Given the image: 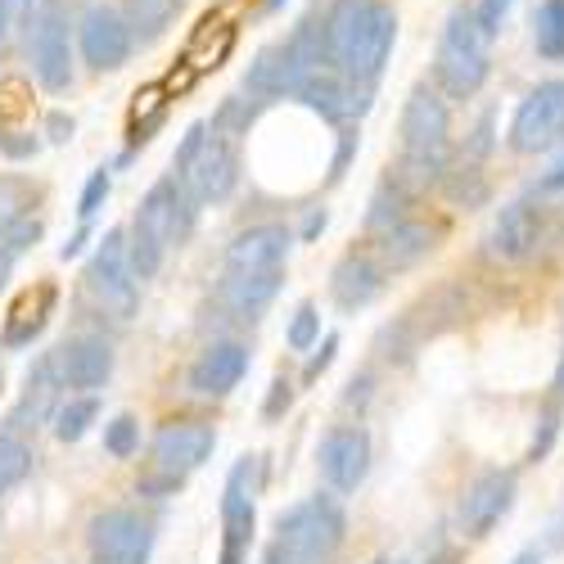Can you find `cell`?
<instances>
[{"label":"cell","mask_w":564,"mask_h":564,"mask_svg":"<svg viewBox=\"0 0 564 564\" xmlns=\"http://www.w3.org/2000/svg\"><path fill=\"white\" fill-rule=\"evenodd\" d=\"M510 6H514V0H479V23L492 32V41L501 36V28H506V19H510Z\"/></svg>","instance_id":"obj_35"},{"label":"cell","mask_w":564,"mask_h":564,"mask_svg":"<svg viewBox=\"0 0 564 564\" xmlns=\"http://www.w3.org/2000/svg\"><path fill=\"white\" fill-rule=\"evenodd\" d=\"M510 564H542V555H538V551H520V555H514Z\"/></svg>","instance_id":"obj_48"},{"label":"cell","mask_w":564,"mask_h":564,"mask_svg":"<svg viewBox=\"0 0 564 564\" xmlns=\"http://www.w3.org/2000/svg\"><path fill=\"white\" fill-rule=\"evenodd\" d=\"M316 230H325V213H312V217H307V226H303V235H307V240H312Z\"/></svg>","instance_id":"obj_44"},{"label":"cell","mask_w":564,"mask_h":564,"mask_svg":"<svg viewBox=\"0 0 564 564\" xmlns=\"http://www.w3.org/2000/svg\"><path fill=\"white\" fill-rule=\"evenodd\" d=\"M348 533V514L335 497H307L275 514V551H285L294 564H335Z\"/></svg>","instance_id":"obj_6"},{"label":"cell","mask_w":564,"mask_h":564,"mask_svg":"<svg viewBox=\"0 0 564 564\" xmlns=\"http://www.w3.org/2000/svg\"><path fill=\"white\" fill-rule=\"evenodd\" d=\"M51 140H55V145H64V140H73V118L51 113Z\"/></svg>","instance_id":"obj_41"},{"label":"cell","mask_w":564,"mask_h":564,"mask_svg":"<svg viewBox=\"0 0 564 564\" xmlns=\"http://www.w3.org/2000/svg\"><path fill=\"white\" fill-rule=\"evenodd\" d=\"M533 51L546 64H564V0H538V10H533Z\"/></svg>","instance_id":"obj_25"},{"label":"cell","mask_w":564,"mask_h":564,"mask_svg":"<svg viewBox=\"0 0 564 564\" xmlns=\"http://www.w3.org/2000/svg\"><path fill=\"white\" fill-rule=\"evenodd\" d=\"M335 352H339V335H325L321 348H316V352L307 357V366H303V380H316V375L335 361Z\"/></svg>","instance_id":"obj_36"},{"label":"cell","mask_w":564,"mask_h":564,"mask_svg":"<svg viewBox=\"0 0 564 564\" xmlns=\"http://www.w3.org/2000/svg\"><path fill=\"white\" fill-rule=\"evenodd\" d=\"M514 492H520V484H514V469H488V475H479L475 484L465 488V497L456 501V529H460V538L484 542L510 514Z\"/></svg>","instance_id":"obj_13"},{"label":"cell","mask_w":564,"mask_h":564,"mask_svg":"<svg viewBox=\"0 0 564 564\" xmlns=\"http://www.w3.org/2000/svg\"><path fill=\"white\" fill-rule=\"evenodd\" d=\"M506 145L514 154H546L555 145H564V82H538L529 96L520 100L506 131Z\"/></svg>","instance_id":"obj_9"},{"label":"cell","mask_w":564,"mask_h":564,"mask_svg":"<svg viewBox=\"0 0 564 564\" xmlns=\"http://www.w3.org/2000/svg\"><path fill=\"white\" fill-rule=\"evenodd\" d=\"M77 45H82L86 68H96V73H118V68L131 59L135 32H131V23H127L122 10H113V6H90V10L82 14Z\"/></svg>","instance_id":"obj_14"},{"label":"cell","mask_w":564,"mask_h":564,"mask_svg":"<svg viewBox=\"0 0 564 564\" xmlns=\"http://www.w3.org/2000/svg\"><path fill=\"white\" fill-rule=\"evenodd\" d=\"M86 533H90V564H150L154 529L135 510L122 506L100 510Z\"/></svg>","instance_id":"obj_11"},{"label":"cell","mask_w":564,"mask_h":564,"mask_svg":"<svg viewBox=\"0 0 564 564\" xmlns=\"http://www.w3.org/2000/svg\"><path fill=\"white\" fill-rule=\"evenodd\" d=\"M398 564H406V560H398Z\"/></svg>","instance_id":"obj_51"},{"label":"cell","mask_w":564,"mask_h":564,"mask_svg":"<svg viewBox=\"0 0 564 564\" xmlns=\"http://www.w3.org/2000/svg\"><path fill=\"white\" fill-rule=\"evenodd\" d=\"M10 14H14V23H28V28H32V19H36V0H10Z\"/></svg>","instance_id":"obj_42"},{"label":"cell","mask_w":564,"mask_h":564,"mask_svg":"<svg viewBox=\"0 0 564 564\" xmlns=\"http://www.w3.org/2000/svg\"><path fill=\"white\" fill-rule=\"evenodd\" d=\"M195 204H199V199H195L191 191H185L176 172L150 185V195L140 199L135 221H131V230H127L131 267H135V275H140V280L159 275V267H163L167 249H172V245H181L185 235H191V226H195Z\"/></svg>","instance_id":"obj_3"},{"label":"cell","mask_w":564,"mask_h":564,"mask_svg":"<svg viewBox=\"0 0 564 564\" xmlns=\"http://www.w3.org/2000/svg\"><path fill=\"white\" fill-rule=\"evenodd\" d=\"M434 240H438V230H434V226L406 217V221H398L393 230L380 235V262H384L389 271H406V267H415L420 258L434 249Z\"/></svg>","instance_id":"obj_23"},{"label":"cell","mask_w":564,"mask_h":564,"mask_svg":"<svg viewBox=\"0 0 564 564\" xmlns=\"http://www.w3.org/2000/svg\"><path fill=\"white\" fill-rule=\"evenodd\" d=\"M109 191H113V172H109V167L90 172V181L82 185V199H77V217H82V221H90V217H96V213L105 208Z\"/></svg>","instance_id":"obj_33"},{"label":"cell","mask_w":564,"mask_h":564,"mask_svg":"<svg viewBox=\"0 0 564 564\" xmlns=\"http://www.w3.org/2000/svg\"><path fill=\"white\" fill-rule=\"evenodd\" d=\"M59 389L64 384V375H59V357L55 352H41L28 370V380H23V398L19 406L10 411V430H36L45 425L55 411H59Z\"/></svg>","instance_id":"obj_17"},{"label":"cell","mask_w":564,"mask_h":564,"mask_svg":"<svg viewBox=\"0 0 564 564\" xmlns=\"http://www.w3.org/2000/svg\"><path fill=\"white\" fill-rule=\"evenodd\" d=\"M402 204H406V181H402V176L384 181V185H380V195L370 199V217H366V226H370V230H380V235L393 230L398 221H406V208H402Z\"/></svg>","instance_id":"obj_28"},{"label":"cell","mask_w":564,"mask_h":564,"mask_svg":"<svg viewBox=\"0 0 564 564\" xmlns=\"http://www.w3.org/2000/svg\"><path fill=\"white\" fill-rule=\"evenodd\" d=\"M555 398H564V352H560V366H555Z\"/></svg>","instance_id":"obj_47"},{"label":"cell","mask_w":564,"mask_h":564,"mask_svg":"<svg viewBox=\"0 0 564 564\" xmlns=\"http://www.w3.org/2000/svg\"><path fill=\"white\" fill-rule=\"evenodd\" d=\"M488 154H492V113H484V118H479L475 135L465 140V154H460V159H469V163H484Z\"/></svg>","instance_id":"obj_34"},{"label":"cell","mask_w":564,"mask_h":564,"mask_svg":"<svg viewBox=\"0 0 564 564\" xmlns=\"http://www.w3.org/2000/svg\"><path fill=\"white\" fill-rule=\"evenodd\" d=\"M19 131H0V154L6 159H32L36 154V135H23V140H14Z\"/></svg>","instance_id":"obj_38"},{"label":"cell","mask_w":564,"mask_h":564,"mask_svg":"<svg viewBox=\"0 0 564 564\" xmlns=\"http://www.w3.org/2000/svg\"><path fill=\"white\" fill-rule=\"evenodd\" d=\"M447 90L434 86H411V96L402 105V181L425 191V185L447 181L452 172V109H447Z\"/></svg>","instance_id":"obj_2"},{"label":"cell","mask_w":564,"mask_h":564,"mask_svg":"<svg viewBox=\"0 0 564 564\" xmlns=\"http://www.w3.org/2000/svg\"><path fill=\"white\" fill-rule=\"evenodd\" d=\"M325 36H330V59L361 86H375L393 55L398 14L384 0H335L325 14Z\"/></svg>","instance_id":"obj_1"},{"label":"cell","mask_w":564,"mask_h":564,"mask_svg":"<svg viewBox=\"0 0 564 564\" xmlns=\"http://www.w3.org/2000/svg\"><path fill=\"white\" fill-rule=\"evenodd\" d=\"M290 348L294 352H312L316 344H321V312L312 307V303H303L299 312H294V321H290Z\"/></svg>","instance_id":"obj_32"},{"label":"cell","mask_w":564,"mask_h":564,"mask_svg":"<svg viewBox=\"0 0 564 564\" xmlns=\"http://www.w3.org/2000/svg\"><path fill=\"white\" fill-rule=\"evenodd\" d=\"M384 275L389 267L380 258H370V253H348L335 275H330V290H335V303L344 312H357V307H370L375 299L384 294Z\"/></svg>","instance_id":"obj_21"},{"label":"cell","mask_w":564,"mask_h":564,"mask_svg":"<svg viewBox=\"0 0 564 564\" xmlns=\"http://www.w3.org/2000/svg\"><path fill=\"white\" fill-rule=\"evenodd\" d=\"M245 370H249V348L235 344V339H221V344L199 352V361L191 366V375H185V384H191V393H199V398H226L230 389H240Z\"/></svg>","instance_id":"obj_19"},{"label":"cell","mask_w":564,"mask_h":564,"mask_svg":"<svg viewBox=\"0 0 564 564\" xmlns=\"http://www.w3.org/2000/svg\"><path fill=\"white\" fill-rule=\"evenodd\" d=\"M290 402H294V384L285 380V375H275V380H271V393H267V406H262V411L275 420L280 411H290Z\"/></svg>","instance_id":"obj_37"},{"label":"cell","mask_w":564,"mask_h":564,"mask_svg":"<svg viewBox=\"0 0 564 564\" xmlns=\"http://www.w3.org/2000/svg\"><path fill=\"white\" fill-rule=\"evenodd\" d=\"M294 235L285 226H249L226 245V271H285Z\"/></svg>","instance_id":"obj_18"},{"label":"cell","mask_w":564,"mask_h":564,"mask_svg":"<svg viewBox=\"0 0 564 564\" xmlns=\"http://www.w3.org/2000/svg\"><path fill=\"white\" fill-rule=\"evenodd\" d=\"M240 135L226 127L217 113L208 122H195L185 131V140L176 145V159H172V172L181 176V185L191 191L199 204H221L230 199L235 181H240Z\"/></svg>","instance_id":"obj_4"},{"label":"cell","mask_w":564,"mask_h":564,"mask_svg":"<svg viewBox=\"0 0 564 564\" xmlns=\"http://www.w3.org/2000/svg\"><path fill=\"white\" fill-rule=\"evenodd\" d=\"M280 6H285V0H267V10H280Z\"/></svg>","instance_id":"obj_49"},{"label":"cell","mask_w":564,"mask_h":564,"mask_svg":"<svg viewBox=\"0 0 564 564\" xmlns=\"http://www.w3.org/2000/svg\"><path fill=\"white\" fill-rule=\"evenodd\" d=\"M14 23V14H10V0H0V36H6V28Z\"/></svg>","instance_id":"obj_45"},{"label":"cell","mask_w":564,"mask_h":564,"mask_svg":"<svg viewBox=\"0 0 564 564\" xmlns=\"http://www.w3.org/2000/svg\"><path fill=\"white\" fill-rule=\"evenodd\" d=\"M51 307H55V290L51 285H41V290H28L10 321H6V348H28L41 330H45V321H51Z\"/></svg>","instance_id":"obj_24"},{"label":"cell","mask_w":564,"mask_h":564,"mask_svg":"<svg viewBox=\"0 0 564 564\" xmlns=\"http://www.w3.org/2000/svg\"><path fill=\"white\" fill-rule=\"evenodd\" d=\"M321 475L335 492H357L370 469V434L361 425H335L321 438Z\"/></svg>","instance_id":"obj_15"},{"label":"cell","mask_w":564,"mask_h":564,"mask_svg":"<svg viewBox=\"0 0 564 564\" xmlns=\"http://www.w3.org/2000/svg\"><path fill=\"white\" fill-rule=\"evenodd\" d=\"M86 235H90V221H82V230H77V235H73V240H68V245H64V249H59V258H64V262H68V258H77V253H82V245H86Z\"/></svg>","instance_id":"obj_43"},{"label":"cell","mask_w":564,"mask_h":564,"mask_svg":"<svg viewBox=\"0 0 564 564\" xmlns=\"http://www.w3.org/2000/svg\"><path fill=\"white\" fill-rule=\"evenodd\" d=\"M86 290L96 299L109 316L118 321H131L135 316V303H140V275L131 267V249H127V230H105V240L96 249L86 267Z\"/></svg>","instance_id":"obj_8"},{"label":"cell","mask_w":564,"mask_h":564,"mask_svg":"<svg viewBox=\"0 0 564 564\" xmlns=\"http://www.w3.org/2000/svg\"><path fill=\"white\" fill-rule=\"evenodd\" d=\"M280 280L285 271H221V303L240 321H258L280 294Z\"/></svg>","instance_id":"obj_22"},{"label":"cell","mask_w":564,"mask_h":564,"mask_svg":"<svg viewBox=\"0 0 564 564\" xmlns=\"http://www.w3.org/2000/svg\"><path fill=\"white\" fill-rule=\"evenodd\" d=\"M32 447L14 434V430H0V492L19 488L28 475H32Z\"/></svg>","instance_id":"obj_27"},{"label":"cell","mask_w":564,"mask_h":564,"mask_svg":"<svg viewBox=\"0 0 564 564\" xmlns=\"http://www.w3.org/2000/svg\"><path fill=\"white\" fill-rule=\"evenodd\" d=\"M217 447V434L213 425H199V420H172V425H163L150 443V456L154 465L163 469V475H176L185 479L191 469H199Z\"/></svg>","instance_id":"obj_16"},{"label":"cell","mask_w":564,"mask_h":564,"mask_svg":"<svg viewBox=\"0 0 564 564\" xmlns=\"http://www.w3.org/2000/svg\"><path fill=\"white\" fill-rule=\"evenodd\" d=\"M438 86L452 100L479 96L488 73H492V32L479 23L475 10H452L438 36Z\"/></svg>","instance_id":"obj_5"},{"label":"cell","mask_w":564,"mask_h":564,"mask_svg":"<svg viewBox=\"0 0 564 564\" xmlns=\"http://www.w3.org/2000/svg\"><path fill=\"white\" fill-rule=\"evenodd\" d=\"M105 452L127 460L140 452V425H135V415H113L109 425H105Z\"/></svg>","instance_id":"obj_31"},{"label":"cell","mask_w":564,"mask_h":564,"mask_svg":"<svg viewBox=\"0 0 564 564\" xmlns=\"http://www.w3.org/2000/svg\"><path fill=\"white\" fill-rule=\"evenodd\" d=\"M555 430H560V411L551 406V411H542V438H533V460L551 452V438H555Z\"/></svg>","instance_id":"obj_40"},{"label":"cell","mask_w":564,"mask_h":564,"mask_svg":"<svg viewBox=\"0 0 564 564\" xmlns=\"http://www.w3.org/2000/svg\"><path fill=\"white\" fill-rule=\"evenodd\" d=\"M533 191H538V195H564V154H560V159L538 176Z\"/></svg>","instance_id":"obj_39"},{"label":"cell","mask_w":564,"mask_h":564,"mask_svg":"<svg viewBox=\"0 0 564 564\" xmlns=\"http://www.w3.org/2000/svg\"><path fill=\"white\" fill-rule=\"evenodd\" d=\"M96 415H100V402L96 398H73L55 411V438L59 443H82L90 434V425H96Z\"/></svg>","instance_id":"obj_29"},{"label":"cell","mask_w":564,"mask_h":564,"mask_svg":"<svg viewBox=\"0 0 564 564\" xmlns=\"http://www.w3.org/2000/svg\"><path fill=\"white\" fill-rule=\"evenodd\" d=\"M55 357H59V375L68 389H105V380L113 375V348L96 335L59 344Z\"/></svg>","instance_id":"obj_20"},{"label":"cell","mask_w":564,"mask_h":564,"mask_svg":"<svg viewBox=\"0 0 564 564\" xmlns=\"http://www.w3.org/2000/svg\"><path fill=\"white\" fill-rule=\"evenodd\" d=\"M262 564H294V560H290V555H285V551H275V546H271V551H267V560H262Z\"/></svg>","instance_id":"obj_46"},{"label":"cell","mask_w":564,"mask_h":564,"mask_svg":"<svg viewBox=\"0 0 564 564\" xmlns=\"http://www.w3.org/2000/svg\"><path fill=\"white\" fill-rule=\"evenodd\" d=\"M258 488H262V456H240L221 488V555H217V564H249Z\"/></svg>","instance_id":"obj_7"},{"label":"cell","mask_w":564,"mask_h":564,"mask_svg":"<svg viewBox=\"0 0 564 564\" xmlns=\"http://www.w3.org/2000/svg\"><path fill=\"white\" fill-rule=\"evenodd\" d=\"M447 195H452L456 204H465V208H479V204L488 199V181H484L479 163L460 159V167L447 172Z\"/></svg>","instance_id":"obj_30"},{"label":"cell","mask_w":564,"mask_h":564,"mask_svg":"<svg viewBox=\"0 0 564 564\" xmlns=\"http://www.w3.org/2000/svg\"><path fill=\"white\" fill-rule=\"evenodd\" d=\"M542 235H546L542 204L529 199V195H520V199H510V204L497 208V217H492V226H488V240H484V245H488V258H492V262L514 267V262H529V258L538 253Z\"/></svg>","instance_id":"obj_12"},{"label":"cell","mask_w":564,"mask_h":564,"mask_svg":"<svg viewBox=\"0 0 564 564\" xmlns=\"http://www.w3.org/2000/svg\"><path fill=\"white\" fill-rule=\"evenodd\" d=\"M28 55H32V77L59 96V90L73 86V36H68V14L45 0L36 10L32 28H28Z\"/></svg>","instance_id":"obj_10"},{"label":"cell","mask_w":564,"mask_h":564,"mask_svg":"<svg viewBox=\"0 0 564 564\" xmlns=\"http://www.w3.org/2000/svg\"><path fill=\"white\" fill-rule=\"evenodd\" d=\"M181 10V0H127V23H131V32L140 36V41H154L167 23H172V14Z\"/></svg>","instance_id":"obj_26"},{"label":"cell","mask_w":564,"mask_h":564,"mask_svg":"<svg viewBox=\"0 0 564 564\" xmlns=\"http://www.w3.org/2000/svg\"><path fill=\"white\" fill-rule=\"evenodd\" d=\"M370 564H389V560H370Z\"/></svg>","instance_id":"obj_50"}]
</instances>
